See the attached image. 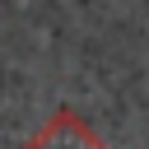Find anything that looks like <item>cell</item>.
Instances as JSON below:
<instances>
[{
  "label": "cell",
  "instance_id": "obj_1",
  "mask_svg": "<svg viewBox=\"0 0 149 149\" xmlns=\"http://www.w3.org/2000/svg\"><path fill=\"white\" fill-rule=\"evenodd\" d=\"M28 149H107V144L98 140V130H93L74 107H61V112H51V121L33 135Z\"/></svg>",
  "mask_w": 149,
  "mask_h": 149
}]
</instances>
